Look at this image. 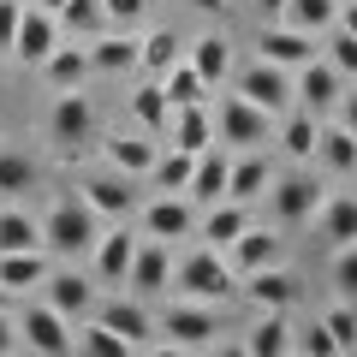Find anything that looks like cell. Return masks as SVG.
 I'll use <instances>...</instances> for the list:
<instances>
[{"instance_id":"cell-19","label":"cell","mask_w":357,"mask_h":357,"mask_svg":"<svg viewBox=\"0 0 357 357\" xmlns=\"http://www.w3.org/2000/svg\"><path fill=\"white\" fill-rule=\"evenodd\" d=\"M238 292L250 298L256 310H292V304H298V274L274 262V268H256V274H244Z\"/></svg>"},{"instance_id":"cell-40","label":"cell","mask_w":357,"mask_h":357,"mask_svg":"<svg viewBox=\"0 0 357 357\" xmlns=\"http://www.w3.org/2000/svg\"><path fill=\"white\" fill-rule=\"evenodd\" d=\"M191 167H197V155H191V149H173V143H167V149H155L149 178L161 185V191H185V185H191Z\"/></svg>"},{"instance_id":"cell-11","label":"cell","mask_w":357,"mask_h":357,"mask_svg":"<svg viewBox=\"0 0 357 357\" xmlns=\"http://www.w3.org/2000/svg\"><path fill=\"white\" fill-rule=\"evenodd\" d=\"M54 42H60V18L48 13V6H36V0H24V13H18V30H13V54L24 66H42L54 54Z\"/></svg>"},{"instance_id":"cell-5","label":"cell","mask_w":357,"mask_h":357,"mask_svg":"<svg viewBox=\"0 0 357 357\" xmlns=\"http://www.w3.org/2000/svg\"><path fill=\"white\" fill-rule=\"evenodd\" d=\"M321 185L310 173H286V178H268V203H274V220L280 227H310L316 220V208H321Z\"/></svg>"},{"instance_id":"cell-55","label":"cell","mask_w":357,"mask_h":357,"mask_svg":"<svg viewBox=\"0 0 357 357\" xmlns=\"http://www.w3.org/2000/svg\"><path fill=\"white\" fill-rule=\"evenodd\" d=\"M0 107H6V96H0Z\"/></svg>"},{"instance_id":"cell-54","label":"cell","mask_w":357,"mask_h":357,"mask_svg":"<svg viewBox=\"0 0 357 357\" xmlns=\"http://www.w3.org/2000/svg\"><path fill=\"white\" fill-rule=\"evenodd\" d=\"M36 6H48V13H60V0H36Z\"/></svg>"},{"instance_id":"cell-16","label":"cell","mask_w":357,"mask_h":357,"mask_svg":"<svg viewBox=\"0 0 357 357\" xmlns=\"http://www.w3.org/2000/svg\"><path fill=\"white\" fill-rule=\"evenodd\" d=\"M280 256H286V238H280V232H268V227H244L238 238L227 244V262H232L238 280H244V274H256V268H274Z\"/></svg>"},{"instance_id":"cell-14","label":"cell","mask_w":357,"mask_h":357,"mask_svg":"<svg viewBox=\"0 0 357 357\" xmlns=\"http://www.w3.org/2000/svg\"><path fill=\"white\" fill-rule=\"evenodd\" d=\"M42 304H54L66 321H84L89 310H96V280H89V274H72V268H60V274L48 268V280H42Z\"/></svg>"},{"instance_id":"cell-46","label":"cell","mask_w":357,"mask_h":357,"mask_svg":"<svg viewBox=\"0 0 357 357\" xmlns=\"http://www.w3.org/2000/svg\"><path fill=\"white\" fill-rule=\"evenodd\" d=\"M292 351H304V357H333L340 345H333V333H328V321H316L310 333H298L292 340Z\"/></svg>"},{"instance_id":"cell-42","label":"cell","mask_w":357,"mask_h":357,"mask_svg":"<svg viewBox=\"0 0 357 357\" xmlns=\"http://www.w3.org/2000/svg\"><path fill=\"white\" fill-rule=\"evenodd\" d=\"M321 60H328L340 77H357V36L333 24V36H328V48H321Z\"/></svg>"},{"instance_id":"cell-28","label":"cell","mask_w":357,"mask_h":357,"mask_svg":"<svg viewBox=\"0 0 357 357\" xmlns=\"http://www.w3.org/2000/svg\"><path fill=\"white\" fill-rule=\"evenodd\" d=\"M48 280V250H0V286L6 292H30V286Z\"/></svg>"},{"instance_id":"cell-52","label":"cell","mask_w":357,"mask_h":357,"mask_svg":"<svg viewBox=\"0 0 357 357\" xmlns=\"http://www.w3.org/2000/svg\"><path fill=\"white\" fill-rule=\"evenodd\" d=\"M256 6H262L268 18H280V6H286V0H256Z\"/></svg>"},{"instance_id":"cell-24","label":"cell","mask_w":357,"mask_h":357,"mask_svg":"<svg viewBox=\"0 0 357 357\" xmlns=\"http://www.w3.org/2000/svg\"><path fill=\"white\" fill-rule=\"evenodd\" d=\"M185 60L197 66V77H203L208 89H220V84H227V72H232V42L220 36V30H208V36H197L191 48H185Z\"/></svg>"},{"instance_id":"cell-10","label":"cell","mask_w":357,"mask_h":357,"mask_svg":"<svg viewBox=\"0 0 357 357\" xmlns=\"http://www.w3.org/2000/svg\"><path fill=\"white\" fill-rule=\"evenodd\" d=\"M77 197H84L89 208L102 220H126V215H137V185H131V173H89L84 185H77Z\"/></svg>"},{"instance_id":"cell-15","label":"cell","mask_w":357,"mask_h":357,"mask_svg":"<svg viewBox=\"0 0 357 357\" xmlns=\"http://www.w3.org/2000/svg\"><path fill=\"white\" fill-rule=\"evenodd\" d=\"M167 280H173V250H167V238H143V244H137V256H131L126 286H131L137 298H161V292H167Z\"/></svg>"},{"instance_id":"cell-53","label":"cell","mask_w":357,"mask_h":357,"mask_svg":"<svg viewBox=\"0 0 357 357\" xmlns=\"http://www.w3.org/2000/svg\"><path fill=\"white\" fill-rule=\"evenodd\" d=\"M0 310H13V292H6V286H0Z\"/></svg>"},{"instance_id":"cell-2","label":"cell","mask_w":357,"mask_h":357,"mask_svg":"<svg viewBox=\"0 0 357 357\" xmlns=\"http://www.w3.org/2000/svg\"><path fill=\"white\" fill-rule=\"evenodd\" d=\"M173 286L185 298H197V304H227L232 292H238V274H232L227 250H215V244H197L185 262H173Z\"/></svg>"},{"instance_id":"cell-26","label":"cell","mask_w":357,"mask_h":357,"mask_svg":"<svg viewBox=\"0 0 357 357\" xmlns=\"http://www.w3.org/2000/svg\"><path fill=\"white\" fill-rule=\"evenodd\" d=\"M310 227L321 244H357V197H321Z\"/></svg>"},{"instance_id":"cell-8","label":"cell","mask_w":357,"mask_h":357,"mask_svg":"<svg viewBox=\"0 0 357 357\" xmlns=\"http://www.w3.org/2000/svg\"><path fill=\"white\" fill-rule=\"evenodd\" d=\"M18 340H24V351H42V357H66L77 333H72V321H66L54 304H24V316H18Z\"/></svg>"},{"instance_id":"cell-44","label":"cell","mask_w":357,"mask_h":357,"mask_svg":"<svg viewBox=\"0 0 357 357\" xmlns=\"http://www.w3.org/2000/svg\"><path fill=\"white\" fill-rule=\"evenodd\" d=\"M321 321H328V333H333L340 351H357V304H333Z\"/></svg>"},{"instance_id":"cell-51","label":"cell","mask_w":357,"mask_h":357,"mask_svg":"<svg viewBox=\"0 0 357 357\" xmlns=\"http://www.w3.org/2000/svg\"><path fill=\"white\" fill-rule=\"evenodd\" d=\"M185 6H197V13H220L227 0H185Z\"/></svg>"},{"instance_id":"cell-27","label":"cell","mask_w":357,"mask_h":357,"mask_svg":"<svg viewBox=\"0 0 357 357\" xmlns=\"http://www.w3.org/2000/svg\"><path fill=\"white\" fill-rule=\"evenodd\" d=\"M137 66V36L131 30H107V36L89 42V72H102V77H119Z\"/></svg>"},{"instance_id":"cell-50","label":"cell","mask_w":357,"mask_h":357,"mask_svg":"<svg viewBox=\"0 0 357 357\" xmlns=\"http://www.w3.org/2000/svg\"><path fill=\"white\" fill-rule=\"evenodd\" d=\"M333 24H340V30H351V36H357V0H345L340 13H333Z\"/></svg>"},{"instance_id":"cell-38","label":"cell","mask_w":357,"mask_h":357,"mask_svg":"<svg viewBox=\"0 0 357 357\" xmlns=\"http://www.w3.org/2000/svg\"><path fill=\"white\" fill-rule=\"evenodd\" d=\"M333 13H340V0H286V6H280V24L321 36V30H333Z\"/></svg>"},{"instance_id":"cell-29","label":"cell","mask_w":357,"mask_h":357,"mask_svg":"<svg viewBox=\"0 0 357 357\" xmlns=\"http://www.w3.org/2000/svg\"><path fill=\"white\" fill-rule=\"evenodd\" d=\"M0 250H42V220L18 197L0 203Z\"/></svg>"},{"instance_id":"cell-39","label":"cell","mask_w":357,"mask_h":357,"mask_svg":"<svg viewBox=\"0 0 357 357\" xmlns=\"http://www.w3.org/2000/svg\"><path fill=\"white\" fill-rule=\"evenodd\" d=\"M72 345H77V351H89V357H131V340H126L119 328H107L102 316H96V321H84Z\"/></svg>"},{"instance_id":"cell-23","label":"cell","mask_w":357,"mask_h":357,"mask_svg":"<svg viewBox=\"0 0 357 357\" xmlns=\"http://www.w3.org/2000/svg\"><path fill=\"white\" fill-rule=\"evenodd\" d=\"M250 227V203H238V197H220V203L203 208V220H197V232H203V244H215V250H227L238 232Z\"/></svg>"},{"instance_id":"cell-31","label":"cell","mask_w":357,"mask_h":357,"mask_svg":"<svg viewBox=\"0 0 357 357\" xmlns=\"http://www.w3.org/2000/svg\"><path fill=\"white\" fill-rule=\"evenodd\" d=\"M244 351H250V357H280V351H292V321H286V310H262L256 328L244 333Z\"/></svg>"},{"instance_id":"cell-41","label":"cell","mask_w":357,"mask_h":357,"mask_svg":"<svg viewBox=\"0 0 357 357\" xmlns=\"http://www.w3.org/2000/svg\"><path fill=\"white\" fill-rule=\"evenodd\" d=\"M60 30H72V36H102L107 18H102V0H60Z\"/></svg>"},{"instance_id":"cell-22","label":"cell","mask_w":357,"mask_h":357,"mask_svg":"<svg viewBox=\"0 0 357 357\" xmlns=\"http://www.w3.org/2000/svg\"><path fill=\"white\" fill-rule=\"evenodd\" d=\"M268 178H274V161L262 149H232V173H227V197L238 203H256L268 191Z\"/></svg>"},{"instance_id":"cell-48","label":"cell","mask_w":357,"mask_h":357,"mask_svg":"<svg viewBox=\"0 0 357 357\" xmlns=\"http://www.w3.org/2000/svg\"><path fill=\"white\" fill-rule=\"evenodd\" d=\"M333 114H340V126L357 137V89H340V102H333Z\"/></svg>"},{"instance_id":"cell-37","label":"cell","mask_w":357,"mask_h":357,"mask_svg":"<svg viewBox=\"0 0 357 357\" xmlns=\"http://www.w3.org/2000/svg\"><path fill=\"white\" fill-rule=\"evenodd\" d=\"M178 54H185L178 30H149V36H137V66H143L149 77H161L167 66H178Z\"/></svg>"},{"instance_id":"cell-20","label":"cell","mask_w":357,"mask_h":357,"mask_svg":"<svg viewBox=\"0 0 357 357\" xmlns=\"http://www.w3.org/2000/svg\"><path fill=\"white\" fill-rule=\"evenodd\" d=\"M102 321L126 333L131 351H149V345H161V321L143 310V298H114V304H102Z\"/></svg>"},{"instance_id":"cell-36","label":"cell","mask_w":357,"mask_h":357,"mask_svg":"<svg viewBox=\"0 0 357 357\" xmlns=\"http://www.w3.org/2000/svg\"><path fill=\"white\" fill-rule=\"evenodd\" d=\"M161 89H167V102H173V107H197V102H208V96H215V89L197 77V66H191V60L167 66V72H161Z\"/></svg>"},{"instance_id":"cell-1","label":"cell","mask_w":357,"mask_h":357,"mask_svg":"<svg viewBox=\"0 0 357 357\" xmlns=\"http://www.w3.org/2000/svg\"><path fill=\"white\" fill-rule=\"evenodd\" d=\"M96 238H102V215L84 203V197H60V203L42 215V250L48 256H89L96 250Z\"/></svg>"},{"instance_id":"cell-7","label":"cell","mask_w":357,"mask_h":357,"mask_svg":"<svg viewBox=\"0 0 357 357\" xmlns=\"http://www.w3.org/2000/svg\"><path fill=\"white\" fill-rule=\"evenodd\" d=\"M238 96H244V102H256L262 114L280 119L286 107H292V72L274 66V60H250V66L238 72Z\"/></svg>"},{"instance_id":"cell-32","label":"cell","mask_w":357,"mask_h":357,"mask_svg":"<svg viewBox=\"0 0 357 357\" xmlns=\"http://www.w3.org/2000/svg\"><path fill=\"white\" fill-rule=\"evenodd\" d=\"M42 77H48L54 89H84V77H89V48L54 42V54L42 60Z\"/></svg>"},{"instance_id":"cell-17","label":"cell","mask_w":357,"mask_h":357,"mask_svg":"<svg viewBox=\"0 0 357 357\" xmlns=\"http://www.w3.org/2000/svg\"><path fill=\"white\" fill-rule=\"evenodd\" d=\"M340 89H345V77L316 54L310 66H298V77H292V102H298V107H310V114H328V107L340 102Z\"/></svg>"},{"instance_id":"cell-4","label":"cell","mask_w":357,"mask_h":357,"mask_svg":"<svg viewBox=\"0 0 357 357\" xmlns=\"http://www.w3.org/2000/svg\"><path fill=\"white\" fill-rule=\"evenodd\" d=\"M161 333H167V345H178V351H215V340H220V316H215V304H197V298H185V304L167 310Z\"/></svg>"},{"instance_id":"cell-45","label":"cell","mask_w":357,"mask_h":357,"mask_svg":"<svg viewBox=\"0 0 357 357\" xmlns=\"http://www.w3.org/2000/svg\"><path fill=\"white\" fill-rule=\"evenodd\" d=\"M102 18L107 30H137L149 18V0H102Z\"/></svg>"},{"instance_id":"cell-47","label":"cell","mask_w":357,"mask_h":357,"mask_svg":"<svg viewBox=\"0 0 357 357\" xmlns=\"http://www.w3.org/2000/svg\"><path fill=\"white\" fill-rule=\"evenodd\" d=\"M18 13H24V0H0V54H13V30H18Z\"/></svg>"},{"instance_id":"cell-33","label":"cell","mask_w":357,"mask_h":357,"mask_svg":"<svg viewBox=\"0 0 357 357\" xmlns=\"http://www.w3.org/2000/svg\"><path fill=\"white\" fill-rule=\"evenodd\" d=\"M316 161L328 167V173H340V178H357V137H351L345 126H321Z\"/></svg>"},{"instance_id":"cell-21","label":"cell","mask_w":357,"mask_h":357,"mask_svg":"<svg viewBox=\"0 0 357 357\" xmlns=\"http://www.w3.org/2000/svg\"><path fill=\"white\" fill-rule=\"evenodd\" d=\"M173 149H191V155H203L208 143H215V114H208V102H197V107H173V119H167V131H161Z\"/></svg>"},{"instance_id":"cell-25","label":"cell","mask_w":357,"mask_h":357,"mask_svg":"<svg viewBox=\"0 0 357 357\" xmlns=\"http://www.w3.org/2000/svg\"><path fill=\"white\" fill-rule=\"evenodd\" d=\"M102 155H107V167H114V173H131V178H149V167H155V143H149V131L107 137Z\"/></svg>"},{"instance_id":"cell-34","label":"cell","mask_w":357,"mask_h":357,"mask_svg":"<svg viewBox=\"0 0 357 357\" xmlns=\"http://www.w3.org/2000/svg\"><path fill=\"white\" fill-rule=\"evenodd\" d=\"M131 119H137L149 137H161V131H167V119H173V102H167L161 77H149L143 89H131Z\"/></svg>"},{"instance_id":"cell-49","label":"cell","mask_w":357,"mask_h":357,"mask_svg":"<svg viewBox=\"0 0 357 357\" xmlns=\"http://www.w3.org/2000/svg\"><path fill=\"white\" fill-rule=\"evenodd\" d=\"M18 345H24V340H18V316H13V310H0V357L18 351Z\"/></svg>"},{"instance_id":"cell-30","label":"cell","mask_w":357,"mask_h":357,"mask_svg":"<svg viewBox=\"0 0 357 357\" xmlns=\"http://www.w3.org/2000/svg\"><path fill=\"white\" fill-rule=\"evenodd\" d=\"M316 137H321V114H310V107H286V126H280V149H286V161L304 167L310 155H316Z\"/></svg>"},{"instance_id":"cell-9","label":"cell","mask_w":357,"mask_h":357,"mask_svg":"<svg viewBox=\"0 0 357 357\" xmlns=\"http://www.w3.org/2000/svg\"><path fill=\"white\" fill-rule=\"evenodd\" d=\"M137 215H143V238H167L173 244V238H191L197 232V203L185 191H161L155 203H143Z\"/></svg>"},{"instance_id":"cell-18","label":"cell","mask_w":357,"mask_h":357,"mask_svg":"<svg viewBox=\"0 0 357 357\" xmlns=\"http://www.w3.org/2000/svg\"><path fill=\"white\" fill-rule=\"evenodd\" d=\"M227 173H232V149H227V143H208V149L197 155V167H191V185H185V197H191L197 208L220 203V197H227Z\"/></svg>"},{"instance_id":"cell-35","label":"cell","mask_w":357,"mask_h":357,"mask_svg":"<svg viewBox=\"0 0 357 357\" xmlns=\"http://www.w3.org/2000/svg\"><path fill=\"white\" fill-rule=\"evenodd\" d=\"M36 178H42V167H36V155H24V149H0V197H24V191H36Z\"/></svg>"},{"instance_id":"cell-12","label":"cell","mask_w":357,"mask_h":357,"mask_svg":"<svg viewBox=\"0 0 357 357\" xmlns=\"http://www.w3.org/2000/svg\"><path fill=\"white\" fill-rule=\"evenodd\" d=\"M316 36L310 30H292V24H262L256 30V60H274V66H286V72H298V66H310L316 60Z\"/></svg>"},{"instance_id":"cell-6","label":"cell","mask_w":357,"mask_h":357,"mask_svg":"<svg viewBox=\"0 0 357 357\" xmlns=\"http://www.w3.org/2000/svg\"><path fill=\"white\" fill-rule=\"evenodd\" d=\"M48 137L60 143V149H84L89 137H96V102H89L84 89H60L48 107Z\"/></svg>"},{"instance_id":"cell-13","label":"cell","mask_w":357,"mask_h":357,"mask_svg":"<svg viewBox=\"0 0 357 357\" xmlns=\"http://www.w3.org/2000/svg\"><path fill=\"white\" fill-rule=\"evenodd\" d=\"M137 244H143V232H126V227L102 232V238H96V250H89V268H96V280H102V286H126Z\"/></svg>"},{"instance_id":"cell-43","label":"cell","mask_w":357,"mask_h":357,"mask_svg":"<svg viewBox=\"0 0 357 357\" xmlns=\"http://www.w3.org/2000/svg\"><path fill=\"white\" fill-rule=\"evenodd\" d=\"M333 292L357 304V244H333Z\"/></svg>"},{"instance_id":"cell-3","label":"cell","mask_w":357,"mask_h":357,"mask_svg":"<svg viewBox=\"0 0 357 357\" xmlns=\"http://www.w3.org/2000/svg\"><path fill=\"white\" fill-rule=\"evenodd\" d=\"M268 131H274V114H262L256 102H244L238 89L215 102V143H227V149H262Z\"/></svg>"}]
</instances>
